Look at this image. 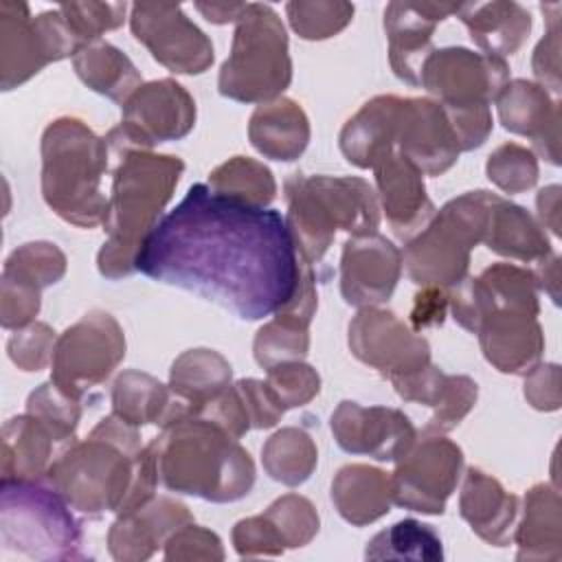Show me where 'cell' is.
I'll return each instance as SVG.
<instances>
[{
    "label": "cell",
    "instance_id": "cell-36",
    "mask_svg": "<svg viewBox=\"0 0 562 562\" xmlns=\"http://www.w3.org/2000/svg\"><path fill=\"white\" fill-rule=\"evenodd\" d=\"M316 463V441L299 426H283L274 430L261 448V465L266 474L288 487L303 485L314 474Z\"/></svg>",
    "mask_w": 562,
    "mask_h": 562
},
{
    "label": "cell",
    "instance_id": "cell-48",
    "mask_svg": "<svg viewBox=\"0 0 562 562\" xmlns=\"http://www.w3.org/2000/svg\"><path fill=\"white\" fill-rule=\"evenodd\" d=\"M479 400V384L463 373H450L448 386L439 402L432 406V415L424 426V435H446L457 428L474 408Z\"/></svg>",
    "mask_w": 562,
    "mask_h": 562
},
{
    "label": "cell",
    "instance_id": "cell-54",
    "mask_svg": "<svg viewBox=\"0 0 562 562\" xmlns=\"http://www.w3.org/2000/svg\"><path fill=\"white\" fill-rule=\"evenodd\" d=\"M233 549L239 558H261V555H283L285 542L277 527L266 514L241 518L231 531Z\"/></svg>",
    "mask_w": 562,
    "mask_h": 562
},
{
    "label": "cell",
    "instance_id": "cell-63",
    "mask_svg": "<svg viewBox=\"0 0 562 562\" xmlns=\"http://www.w3.org/2000/svg\"><path fill=\"white\" fill-rule=\"evenodd\" d=\"M195 9L213 24H228L239 20L246 2H195Z\"/></svg>",
    "mask_w": 562,
    "mask_h": 562
},
{
    "label": "cell",
    "instance_id": "cell-10",
    "mask_svg": "<svg viewBox=\"0 0 562 562\" xmlns=\"http://www.w3.org/2000/svg\"><path fill=\"white\" fill-rule=\"evenodd\" d=\"M79 46L59 9L31 15L26 2H0V88L4 92L26 83L48 64L72 59Z\"/></svg>",
    "mask_w": 562,
    "mask_h": 562
},
{
    "label": "cell",
    "instance_id": "cell-32",
    "mask_svg": "<svg viewBox=\"0 0 562 562\" xmlns=\"http://www.w3.org/2000/svg\"><path fill=\"white\" fill-rule=\"evenodd\" d=\"M331 503L349 525H371L391 512V474L375 465L347 463L331 481Z\"/></svg>",
    "mask_w": 562,
    "mask_h": 562
},
{
    "label": "cell",
    "instance_id": "cell-49",
    "mask_svg": "<svg viewBox=\"0 0 562 562\" xmlns=\"http://www.w3.org/2000/svg\"><path fill=\"white\" fill-rule=\"evenodd\" d=\"M57 334L48 323L33 321L31 325L15 329L7 340L9 360L26 373H37L46 369L53 360Z\"/></svg>",
    "mask_w": 562,
    "mask_h": 562
},
{
    "label": "cell",
    "instance_id": "cell-21",
    "mask_svg": "<svg viewBox=\"0 0 562 562\" xmlns=\"http://www.w3.org/2000/svg\"><path fill=\"white\" fill-rule=\"evenodd\" d=\"M501 125L533 143V154L560 165V101L540 83L509 79L496 97Z\"/></svg>",
    "mask_w": 562,
    "mask_h": 562
},
{
    "label": "cell",
    "instance_id": "cell-18",
    "mask_svg": "<svg viewBox=\"0 0 562 562\" xmlns=\"http://www.w3.org/2000/svg\"><path fill=\"white\" fill-rule=\"evenodd\" d=\"M402 250L380 233L351 235L340 255V294L351 307H380L402 277Z\"/></svg>",
    "mask_w": 562,
    "mask_h": 562
},
{
    "label": "cell",
    "instance_id": "cell-33",
    "mask_svg": "<svg viewBox=\"0 0 562 562\" xmlns=\"http://www.w3.org/2000/svg\"><path fill=\"white\" fill-rule=\"evenodd\" d=\"M483 244L492 252L522 263H536L553 252L540 222L527 209L501 195L492 206Z\"/></svg>",
    "mask_w": 562,
    "mask_h": 562
},
{
    "label": "cell",
    "instance_id": "cell-6",
    "mask_svg": "<svg viewBox=\"0 0 562 562\" xmlns=\"http://www.w3.org/2000/svg\"><path fill=\"white\" fill-rule=\"evenodd\" d=\"M285 226L296 252L314 268L334 244L336 231L378 233L380 202L373 184L358 176L290 173L283 182Z\"/></svg>",
    "mask_w": 562,
    "mask_h": 562
},
{
    "label": "cell",
    "instance_id": "cell-43",
    "mask_svg": "<svg viewBox=\"0 0 562 562\" xmlns=\"http://www.w3.org/2000/svg\"><path fill=\"white\" fill-rule=\"evenodd\" d=\"M485 173L503 193H525L538 182V156L525 145L503 143L487 156Z\"/></svg>",
    "mask_w": 562,
    "mask_h": 562
},
{
    "label": "cell",
    "instance_id": "cell-1",
    "mask_svg": "<svg viewBox=\"0 0 562 562\" xmlns=\"http://www.w3.org/2000/svg\"><path fill=\"white\" fill-rule=\"evenodd\" d=\"M136 272L241 321H261L294 296L301 255L279 211L228 200L198 182L149 233Z\"/></svg>",
    "mask_w": 562,
    "mask_h": 562
},
{
    "label": "cell",
    "instance_id": "cell-12",
    "mask_svg": "<svg viewBox=\"0 0 562 562\" xmlns=\"http://www.w3.org/2000/svg\"><path fill=\"white\" fill-rule=\"evenodd\" d=\"M463 450L446 435H424L395 461L391 472L393 505L441 516L459 485Z\"/></svg>",
    "mask_w": 562,
    "mask_h": 562
},
{
    "label": "cell",
    "instance_id": "cell-53",
    "mask_svg": "<svg viewBox=\"0 0 562 562\" xmlns=\"http://www.w3.org/2000/svg\"><path fill=\"white\" fill-rule=\"evenodd\" d=\"M42 307V290L0 274V325L15 331L35 321Z\"/></svg>",
    "mask_w": 562,
    "mask_h": 562
},
{
    "label": "cell",
    "instance_id": "cell-26",
    "mask_svg": "<svg viewBox=\"0 0 562 562\" xmlns=\"http://www.w3.org/2000/svg\"><path fill=\"white\" fill-rule=\"evenodd\" d=\"M0 446V481L44 479L64 450L53 430L26 411L4 422Z\"/></svg>",
    "mask_w": 562,
    "mask_h": 562
},
{
    "label": "cell",
    "instance_id": "cell-56",
    "mask_svg": "<svg viewBox=\"0 0 562 562\" xmlns=\"http://www.w3.org/2000/svg\"><path fill=\"white\" fill-rule=\"evenodd\" d=\"M244 406L246 413L250 417V426L257 430H268L274 428L281 417H283V406L277 402V397L272 395V391L268 389L266 380H257V378H241L237 382H233Z\"/></svg>",
    "mask_w": 562,
    "mask_h": 562
},
{
    "label": "cell",
    "instance_id": "cell-51",
    "mask_svg": "<svg viewBox=\"0 0 562 562\" xmlns=\"http://www.w3.org/2000/svg\"><path fill=\"white\" fill-rule=\"evenodd\" d=\"M542 13L547 18V31L544 37L533 48L531 57V70L536 77V83H540L544 90L558 94L560 83V13L562 4L551 2L542 4Z\"/></svg>",
    "mask_w": 562,
    "mask_h": 562
},
{
    "label": "cell",
    "instance_id": "cell-47",
    "mask_svg": "<svg viewBox=\"0 0 562 562\" xmlns=\"http://www.w3.org/2000/svg\"><path fill=\"white\" fill-rule=\"evenodd\" d=\"M79 44L101 40L103 33L123 26L127 2H64L57 7Z\"/></svg>",
    "mask_w": 562,
    "mask_h": 562
},
{
    "label": "cell",
    "instance_id": "cell-5",
    "mask_svg": "<svg viewBox=\"0 0 562 562\" xmlns=\"http://www.w3.org/2000/svg\"><path fill=\"white\" fill-rule=\"evenodd\" d=\"M40 154L46 206L79 228L103 224L108 195L101 182L112 160L105 138L77 116H59L46 125Z\"/></svg>",
    "mask_w": 562,
    "mask_h": 562
},
{
    "label": "cell",
    "instance_id": "cell-13",
    "mask_svg": "<svg viewBox=\"0 0 562 562\" xmlns=\"http://www.w3.org/2000/svg\"><path fill=\"white\" fill-rule=\"evenodd\" d=\"M507 81L505 59L465 46L435 48L419 77V86L443 108L492 105Z\"/></svg>",
    "mask_w": 562,
    "mask_h": 562
},
{
    "label": "cell",
    "instance_id": "cell-60",
    "mask_svg": "<svg viewBox=\"0 0 562 562\" xmlns=\"http://www.w3.org/2000/svg\"><path fill=\"white\" fill-rule=\"evenodd\" d=\"M446 312H448V290L435 288V285H422V290L413 299L408 325L415 331L443 325Z\"/></svg>",
    "mask_w": 562,
    "mask_h": 562
},
{
    "label": "cell",
    "instance_id": "cell-31",
    "mask_svg": "<svg viewBox=\"0 0 562 562\" xmlns=\"http://www.w3.org/2000/svg\"><path fill=\"white\" fill-rule=\"evenodd\" d=\"M516 560L562 558V498L555 485L536 483L522 498V516L514 527Z\"/></svg>",
    "mask_w": 562,
    "mask_h": 562
},
{
    "label": "cell",
    "instance_id": "cell-37",
    "mask_svg": "<svg viewBox=\"0 0 562 562\" xmlns=\"http://www.w3.org/2000/svg\"><path fill=\"white\" fill-rule=\"evenodd\" d=\"M206 187L228 200L268 209L277 198V180L261 160L250 156H233L217 165L209 178Z\"/></svg>",
    "mask_w": 562,
    "mask_h": 562
},
{
    "label": "cell",
    "instance_id": "cell-29",
    "mask_svg": "<svg viewBox=\"0 0 562 562\" xmlns=\"http://www.w3.org/2000/svg\"><path fill=\"white\" fill-rule=\"evenodd\" d=\"M454 15L465 24L470 40L481 53L501 59L514 55L531 33L529 11L514 0L463 2Z\"/></svg>",
    "mask_w": 562,
    "mask_h": 562
},
{
    "label": "cell",
    "instance_id": "cell-34",
    "mask_svg": "<svg viewBox=\"0 0 562 562\" xmlns=\"http://www.w3.org/2000/svg\"><path fill=\"white\" fill-rule=\"evenodd\" d=\"M72 68L92 92L103 94L121 105L136 88L145 83L134 61L105 40H94L79 46L72 55Z\"/></svg>",
    "mask_w": 562,
    "mask_h": 562
},
{
    "label": "cell",
    "instance_id": "cell-57",
    "mask_svg": "<svg viewBox=\"0 0 562 562\" xmlns=\"http://www.w3.org/2000/svg\"><path fill=\"white\" fill-rule=\"evenodd\" d=\"M443 108V105H441ZM450 127L457 136L461 151H472L481 147L494 127L490 105H472V108H443Z\"/></svg>",
    "mask_w": 562,
    "mask_h": 562
},
{
    "label": "cell",
    "instance_id": "cell-17",
    "mask_svg": "<svg viewBox=\"0 0 562 562\" xmlns=\"http://www.w3.org/2000/svg\"><path fill=\"white\" fill-rule=\"evenodd\" d=\"M329 428L345 452L367 454L375 461H397L417 439V428L404 411L362 406L351 400H342L334 408Z\"/></svg>",
    "mask_w": 562,
    "mask_h": 562
},
{
    "label": "cell",
    "instance_id": "cell-59",
    "mask_svg": "<svg viewBox=\"0 0 562 562\" xmlns=\"http://www.w3.org/2000/svg\"><path fill=\"white\" fill-rule=\"evenodd\" d=\"M316 307H318L316 274H314V268L301 257V272H299V283H296L294 296L274 316L294 321L303 327H310V323L316 314Z\"/></svg>",
    "mask_w": 562,
    "mask_h": 562
},
{
    "label": "cell",
    "instance_id": "cell-55",
    "mask_svg": "<svg viewBox=\"0 0 562 562\" xmlns=\"http://www.w3.org/2000/svg\"><path fill=\"white\" fill-rule=\"evenodd\" d=\"M522 395L527 404L542 413H553L562 404V373L555 362H538L525 373Z\"/></svg>",
    "mask_w": 562,
    "mask_h": 562
},
{
    "label": "cell",
    "instance_id": "cell-3",
    "mask_svg": "<svg viewBox=\"0 0 562 562\" xmlns=\"http://www.w3.org/2000/svg\"><path fill=\"white\" fill-rule=\"evenodd\" d=\"M105 138V136H103ZM112 187L103 215L105 241L97 252L101 277L116 281L136 272V255L162 220L184 171V162L154 149L110 145Z\"/></svg>",
    "mask_w": 562,
    "mask_h": 562
},
{
    "label": "cell",
    "instance_id": "cell-11",
    "mask_svg": "<svg viewBox=\"0 0 562 562\" xmlns=\"http://www.w3.org/2000/svg\"><path fill=\"white\" fill-rule=\"evenodd\" d=\"M125 351L127 340L119 321L105 310H90L57 336L50 380L81 402L114 373Z\"/></svg>",
    "mask_w": 562,
    "mask_h": 562
},
{
    "label": "cell",
    "instance_id": "cell-35",
    "mask_svg": "<svg viewBox=\"0 0 562 562\" xmlns=\"http://www.w3.org/2000/svg\"><path fill=\"white\" fill-rule=\"evenodd\" d=\"M233 384L231 362L215 349L195 347L182 351L169 369V389L189 411H198Z\"/></svg>",
    "mask_w": 562,
    "mask_h": 562
},
{
    "label": "cell",
    "instance_id": "cell-14",
    "mask_svg": "<svg viewBox=\"0 0 562 562\" xmlns=\"http://www.w3.org/2000/svg\"><path fill=\"white\" fill-rule=\"evenodd\" d=\"M130 29L151 57L176 75H202L215 59L211 37L180 4L134 2L130 7Z\"/></svg>",
    "mask_w": 562,
    "mask_h": 562
},
{
    "label": "cell",
    "instance_id": "cell-62",
    "mask_svg": "<svg viewBox=\"0 0 562 562\" xmlns=\"http://www.w3.org/2000/svg\"><path fill=\"white\" fill-rule=\"evenodd\" d=\"M538 268L531 270L538 290H544L553 303H560V257L555 252L536 261Z\"/></svg>",
    "mask_w": 562,
    "mask_h": 562
},
{
    "label": "cell",
    "instance_id": "cell-61",
    "mask_svg": "<svg viewBox=\"0 0 562 562\" xmlns=\"http://www.w3.org/2000/svg\"><path fill=\"white\" fill-rule=\"evenodd\" d=\"M560 200L562 189L560 184H549L538 191L536 195V209H538V222L542 228H549L555 237H560Z\"/></svg>",
    "mask_w": 562,
    "mask_h": 562
},
{
    "label": "cell",
    "instance_id": "cell-15",
    "mask_svg": "<svg viewBox=\"0 0 562 562\" xmlns=\"http://www.w3.org/2000/svg\"><path fill=\"white\" fill-rule=\"evenodd\" d=\"M347 345L356 360L375 369L386 380L430 364V345L384 307H362L347 325Z\"/></svg>",
    "mask_w": 562,
    "mask_h": 562
},
{
    "label": "cell",
    "instance_id": "cell-50",
    "mask_svg": "<svg viewBox=\"0 0 562 562\" xmlns=\"http://www.w3.org/2000/svg\"><path fill=\"white\" fill-rule=\"evenodd\" d=\"M162 555L169 562H222L226 558L220 536L195 522H187L171 533L162 547Z\"/></svg>",
    "mask_w": 562,
    "mask_h": 562
},
{
    "label": "cell",
    "instance_id": "cell-16",
    "mask_svg": "<svg viewBox=\"0 0 562 562\" xmlns=\"http://www.w3.org/2000/svg\"><path fill=\"white\" fill-rule=\"evenodd\" d=\"M121 127L134 145L154 149L180 140L195 127L198 108L189 90L176 79H154L136 88L121 105Z\"/></svg>",
    "mask_w": 562,
    "mask_h": 562
},
{
    "label": "cell",
    "instance_id": "cell-4",
    "mask_svg": "<svg viewBox=\"0 0 562 562\" xmlns=\"http://www.w3.org/2000/svg\"><path fill=\"white\" fill-rule=\"evenodd\" d=\"M160 483L176 494L211 503H235L255 485L250 452L217 424L184 415L151 439Z\"/></svg>",
    "mask_w": 562,
    "mask_h": 562
},
{
    "label": "cell",
    "instance_id": "cell-2",
    "mask_svg": "<svg viewBox=\"0 0 562 562\" xmlns=\"http://www.w3.org/2000/svg\"><path fill=\"white\" fill-rule=\"evenodd\" d=\"M44 479L77 514L92 520L140 507L156 496L160 483L151 446H143L138 428L114 413L86 439L68 443Z\"/></svg>",
    "mask_w": 562,
    "mask_h": 562
},
{
    "label": "cell",
    "instance_id": "cell-41",
    "mask_svg": "<svg viewBox=\"0 0 562 562\" xmlns=\"http://www.w3.org/2000/svg\"><path fill=\"white\" fill-rule=\"evenodd\" d=\"M479 279L490 290L496 310H518L538 316L540 314V301H538V285L533 279V272L527 268H520L516 263H492L487 266Z\"/></svg>",
    "mask_w": 562,
    "mask_h": 562
},
{
    "label": "cell",
    "instance_id": "cell-46",
    "mask_svg": "<svg viewBox=\"0 0 562 562\" xmlns=\"http://www.w3.org/2000/svg\"><path fill=\"white\" fill-rule=\"evenodd\" d=\"M266 384L283 411L301 408L321 393V375L305 360H290L266 369Z\"/></svg>",
    "mask_w": 562,
    "mask_h": 562
},
{
    "label": "cell",
    "instance_id": "cell-22",
    "mask_svg": "<svg viewBox=\"0 0 562 562\" xmlns=\"http://www.w3.org/2000/svg\"><path fill=\"white\" fill-rule=\"evenodd\" d=\"M187 522H193V514L184 503L156 494L140 507L116 514L108 529V551L119 562L149 560Z\"/></svg>",
    "mask_w": 562,
    "mask_h": 562
},
{
    "label": "cell",
    "instance_id": "cell-7",
    "mask_svg": "<svg viewBox=\"0 0 562 562\" xmlns=\"http://www.w3.org/2000/svg\"><path fill=\"white\" fill-rule=\"evenodd\" d=\"M498 193L476 189L448 200L402 250V266L417 285L450 290L468 277L472 250L483 244Z\"/></svg>",
    "mask_w": 562,
    "mask_h": 562
},
{
    "label": "cell",
    "instance_id": "cell-28",
    "mask_svg": "<svg viewBox=\"0 0 562 562\" xmlns=\"http://www.w3.org/2000/svg\"><path fill=\"white\" fill-rule=\"evenodd\" d=\"M110 402L112 413L136 428L149 424L162 428L191 413L169 384L138 369H125L114 378Z\"/></svg>",
    "mask_w": 562,
    "mask_h": 562
},
{
    "label": "cell",
    "instance_id": "cell-30",
    "mask_svg": "<svg viewBox=\"0 0 562 562\" xmlns=\"http://www.w3.org/2000/svg\"><path fill=\"white\" fill-rule=\"evenodd\" d=\"M310 136V119L290 97L257 105L248 121L250 145L261 156L279 162L296 160L307 149Z\"/></svg>",
    "mask_w": 562,
    "mask_h": 562
},
{
    "label": "cell",
    "instance_id": "cell-23",
    "mask_svg": "<svg viewBox=\"0 0 562 562\" xmlns=\"http://www.w3.org/2000/svg\"><path fill=\"white\" fill-rule=\"evenodd\" d=\"M380 211L393 233L411 239L435 215V204L426 193L424 173L397 149L380 158L373 167Z\"/></svg>",
    "mask_w": 562,
    "mask_h": 562
},
{
    "label": "cell",
    "instance_id": "cell-9",
    "mask_svg": "<svg viewBox=\"0 0 562 562\" xmlns=\"http://www.w3.org/2000/svg\"><path fill=\"white\" fill-rule=\"evenodd\" d=\"M292 57L279 13L263 2H246L217 75L222 97L239 103H268L290 88Z\"/></svg>",
    "mask_w": 562,
    "mask_h": 562
},
{
    "label": "cell",
    "instance_id": "cell-39",
    "mask_svg": "<svg viewBox=\"0 0 562 562\" xmlns=\"http://www.w3.org/2000/svg\"><path fill=\"white\" fill-rule=\"evenodd\" d=\"M68 259L64 250L53 241H26L11 250L4 259L2 274L35 285L37 290L50 288L64 279Z\"/></svg>",
    "mask_w": 562,
    "mask_h": 562
},
{
    "label": "cell",
    "instance_id": "cell-20",
    "mask_svg": "<svg viewBox=\"0 0 562 562\" xmlns=\"http://www.w3.org/2000/svg\"><path fill=\"white\" fill-rule=\"evenodd\" d=\"M454 2H389L384 9V33L389 42V66L397 79L419 86L422 66L435 50L432 35L439 22L457 13Z\"/></svg>",
    "mask_w": 562,
    "mask_h": 562
},
{
    "label": "cell",
    "instance_id": "cell-40",
    "mask_svg": "<svg viewBox=\"0 0 562 562\" xmlns=\"http://www.w3.org/2000/svg\"><path fill=\"white\" fill-rule=\"evenodd\" d=\"M356 7L345 0H292L285 4L290 29L307 42H321L345 31Z\"/></svg>",
    "mask_w": 562,
    "mask_h": 562
},
{
    "label": "cell",
    "instance_id": "cell-19",
    "mask_svg": "<svg viewBox=\"0 0 562 562\" xmlns=\"http://www.w3.org/2000/svg\"><path fill=\"white\" fill-rule=\"evenodd\" d=\"M395 149L424 176L446 173L461 154L443 108L430 97H402Z\"/></svg>",
    "mask_w": 562,
    "mask_h": 562
},
{
    "label": "cell",
    "instance_id": "cell-52",
    "mask_svg": "<svg viewBox=\"0 0 562 562\" xmlns=\"http://www.w3.org/2000/svg\"><path fill=\"white\" fill-rule=\"evenodd\" d=\"M448 310L452 318L470 334H476L481 323L496 310L494 299L479 277H465L448 290Z\"/></svg>",
    "mask_w": 562,
    "mask_h": 562
},
{
    "label": "cell",
    "instance_id": "cell-44",
    "mask_svg": "<svg viewBox=\"0 0 562 562\" xmlns=\"http://www.w3.org/2000/svg\"><path fill=\"white\" fill-rule=\"evenodd\" d=\"M26 413L44 422L64 448L75 441V432L81 419V402L66 395L53 380L29 393Z\"/></svg>",
    "mask_w": 562,
    "mask_h": 562
},
{
    "label": "cell",
    "instance_id": "cell-27",
    "mask_svg": "<svg viewBox=\"0 0 562 562\" xmlns=\"http://www.w3.org/2000/svg\"><path fill=\"white\" fill-rule=\"evenodd\" d=\"M400 105L402 97L378 94L347 119L338 134V147L353 167L371 169L380 158L395 151Z\"/></svg>",
    "mask_w": 562,
    "mask_h": 562
},
{
    "label": "cell",
    "instance_id": "cell-42",
    "mask_svg": "<svg viewBox=\"0 0 562 562\" xmlns=\"http://www.w3.org/2000/svg\"><path fill=\"white\" fill-rule=\"evenodd\" d=\"M310 351V327L294 321L274 316L263 323L252 340V356L261 369H270L281 362L303 360Z\"/></svg>",
    "mask_w": 562,
    "mask_h": 562
},
{
    "label": "cell",
    "instance_id": "cell-24",
    "mask_svg": "<svg viewBox=\"0 0 562 562\" xmlns=\"http://www.w3.org/2000/svg\"><path fill=\"white\" fill-rule=\"evenodd\" d=\"M483 358L501 373L525 375L544 351L538 316L518 310H494L476 331Z\"/></svg>",
    "mask_w": 562,
    "mask_h": 562
},
{
    "label": "cell",
    "instance_id": "cell-58",
    "mask_svg": "<svg viewBox=\"0 0 562 562\" xmlns=\"http://www.w3.org/2000/svg\"><path fill=\"white\" fill-rule=\"evenodd\" d=\"M191 415H200V417L217 424L220 428H224L235 439H241L252 428L250 426V417L246 413V406H244L235 384H231L224 393H220L217 397H213L206 404H202Z\"/></svg>",
    "mask_w": 562,
    "mask_h": 562
},
{
    "label": "cell",
    "instance_id": "cell-38",
    "mask_svg": "<svg viewBox=\"0 0 562 562\" xmlns=\"http://www.w3.org/2000/svg\"><path fill=\"white\" fill-rule=\"evenodd\" d=\"M367 560H415L441 562L443 542L432 525L415 518H404L378 531L364 549Z\"/></svg>",
    "mask_w": 562,
    "mask_h": 562
},
{
    "label": "cell",
    "instance_id": "cell-25",
    "mask_svg": "<svg viewBox=\"0 0 562 562\" xmlns=\"http://www.w3.org/2000/svg\"><path fill=\"white\" fill-rule=\"evenodd\" d=\"M459 514L492 547H507L518 518V498L481 468H468L459 492Z\"/></svg>",
    "mask_w": 562,
    "mask_h": 562
},
{
    "label": "cell",
    "instance_id": "cell-8",
    "mask_svg": "<svg viewBox=\"0 0 562 562\" xmlns=\"http://www.w3.org/2000/svg\"><path fill=\"white\" fill-rule=\"evenodd\" d=\"M75 509L46 481H0L2 553L26 560H83V531Z\"/></svg>",
    "mask_w": 562,
    "mask_h": 562
},
{
    "label": "cell",
    "instance_id": "cell-45",
    "mask_svg": "<svg viewBox=\"0 0 562 562\" xmlns=\"http://www.w3.org/2000/svg\"><path fill=\"white\" fill-rule=\"evenodd\" d=\"M263 514L281 533L285 549H301L310 544L321 529V518L314 503L301 494L279 496Z\"/></svg>",
    "mask_w": 562,
    "mask_h": 562
}]
</instances>
